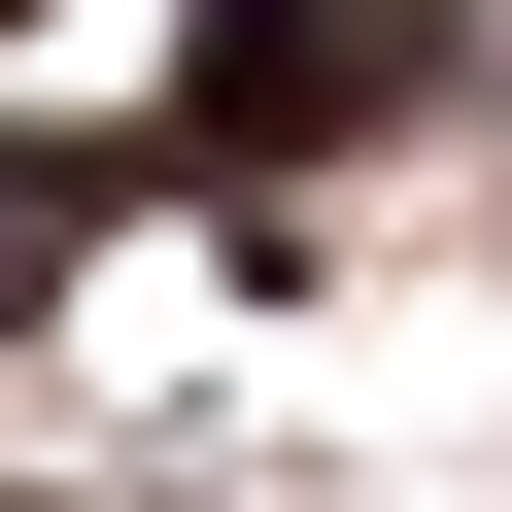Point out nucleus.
<instances>
[{
    "label": "nucleus",
    "mask_w": 512,
    "mask_h": 512,
    "mask_svg": "<svg viewBox=\"0 0 512 512\" xmlns=\"http://www.w3.org/2000/svg\"><path fill=\"white\" fill-rule=\"evenodd\" d=\"M410 69V0H205V137H342Z\"/></svg>",
    "instance_id": "f257e3e1"
}]
</instances>
